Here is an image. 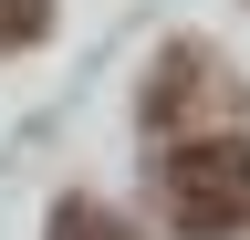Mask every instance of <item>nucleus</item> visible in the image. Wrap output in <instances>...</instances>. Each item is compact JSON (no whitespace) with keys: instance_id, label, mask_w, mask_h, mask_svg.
Segmentation results:
<instances>
[{"instance_id":"nucleus-1","label":"nucleus","mask_w":250,"mask_h":240,"mask_svg":"<svg viewBox=\"0 0 250 240\" xmlns=\"http://www.w3.org/2000/svg\"><path fill=\"white\" fill-rule=\"evenodd\" d=\"M167 219L188 240L250 230V146L240 136H188V146H167Z\"/></svg>"},{"instance_id":"nucleus-2","label":"nucleus","mask_w":250,"mask_h":240,"mask_svg":"<svg viewBox=\"0 0 250 240\" xmlns=\"http://www.w3.org/2000/svg\"><path fill=\"white\" fill-rule=\"evenodd\" d=\"M52 240H125V219L94 209V198H62V209H52Z\"/></svg>"},{"instance_id":"nucleus-3","label":"nucleus","mask_w":250,"mask_h":240,"mask_svg":"<svg viewBox=\"0 0 250 240\" xmlns=\"http://www.w3.org/2000/svg\"><path fill=\"white\" fill-rule=\"evenodd\" d=\"M31 32H52V0H0V52L31 42Z\"/></svg>"}]
</instances>
